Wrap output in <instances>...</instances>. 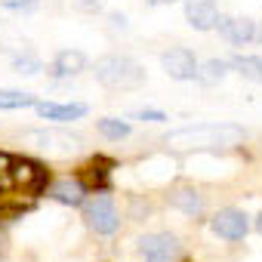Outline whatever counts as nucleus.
Segmentation results:
<instances>
[{
	"instance_id": "nucleus-1",
	"label": "nucleus",
	"mask_w": 262,
	"mask_h": 262,
	"mask_svg": "<svg viewBox=\"0 0 262 262\" xmlns=\"http://www.w3.org/2000/svg\"><path fill=\"white\" fill-rule=\"evenodd\" d=\"M247 142V129L234 120H204V123H185L164 136V145L173 151H219V148H237Z\"/></svg>"
},
{
	"instance_id": "nucleus-2",
	"label": "nucleus",
	"mask_w": 262,
	"mask_h": 262,
	"mask_svg": "<svg viewBox=\"0 0 262 262\" xmlns=\"http://www.w3.org/2000/svg\"><path fill=\"white\" fill-rule=\"evenodd\" d=\"M53 182V173L47 164L13 155V151H0V194L7 198H43Z\"/></svg>"
},
{
	"instance_id": "nucleus-3",
	"label": "nucleus",
	"mask_w": 262,
	"mask_h": 262,
	"mask_svg": "<svg viewBox=\"0 0 262 262\" xmlns=\"http://www.w3.org/2000/svg\"><path fill=\"white\" fill-rule=\"evenodd\" d=\"M93 74H96V80H99L105 90H120V93L139 90V86H145V80H148L145 65H142L139 59H133V56H126V53H108V56L96 59Z\"/></svg>"
},
{
	"instance_id": "nucleus-4",
	"label": "nucleus",
	"mask_w": 262,
	"mask_h": 262,
	"mask_svg": "<svg viewBox=\"0 0 262 262\" xmlns=\"http://www.w3.org/2000/svg\"><path fill=\"white\" fill-rule=\"evenodd\" d=\"M80 210H83V222H86V228L93 234L111 237V234L120 231V213H117V204H114V198L108 191H93L80 204Z\"/></svg>"
},
{
	"instance_id": "nucleus-5",
	"label": "nucleus",
	"mask_w": 262,
	"mask_h": 262,
	"mask_svg": "<svg viewBox=\"0 0 262 262\" xmlns=\"http://www.w3.org/2000/svg\"><path fill=\"white\" fill-rule=\"evenodd\" d=\"M25 142H31L34 148H40L47 155H56V158H71V155H77L83 148V136L65 129L62 123L59 126H47V129H28Z\"/></svg>"
},
{
	"instance_id": "nucleus-6",
	"label": "nucleus",
	"mask_w": 262,
	"mask_h": 262,
	"mask_svg": "<svg viewBox=\"0 0 262 262\" xmlns=\"http://www.w3.org/2000/svg\"><path fill=\"white\" fill-rule=\"evenodd\" d=\"M210 231L225 244H237L250 234V216L237 207H222L210 216Z\"/></svg>"
},
{
	"instance_id": "nucleus-7",
	"label": "nucleus",
	"mask_w": 262,
	"mask_h": 262,
	"mask_svg": "<svg viewBox=\"0 0 262 262\" xmlns=\"http://www.w3.org/2000/svg\"><path fill=\"white\" fill-rule=\"evenodd\" d=\"M139 253L145 262H179L182 259V244L176 234L170 231H151V234H142L139 241Z\"/></svg>"
},
{
	"instance_id": "nucleus-8",
	"label": "nucleus",
	"mask_w": 262,
	"mask_h": 262,
	"mask_svg": "<svg viewBox=\"0 0 262 262\" xmlns=\"http://www.w3.org/2000/svg\"><path fill=\"white\" fill-rule=\"evenodd\" d=\"M161 68H164V74H167L170 80L188 83V80H194V74H198V56H194V50H188V47H170V50L161 53Z\"/></svg>"
},
{
	"instance_id": "nucleus-9",
	"label": "nucleus",
	"mask_w": 262,
	"mask_h": 262,
	"mask_svg": "<svg viewBox=\"0 0 262 262\" xmlns=\"http://www.w3.org/2000/svg\"><path fill=\"white\" fill-rule=\"evenodd\" d=\"M213 31H219V37L228 47L256 43V19H250V16H219Z\"/></svg>"
},
{
	"instance_id": "nucleus-10",
	"label": "nucleus",
	"mask_w": 262,
	"mask_h": 262,
	"mask_svg": "<svg viewBox=\"0 0 262 262\" xmlns=\"http://www.w3.org/2000/svg\"><path fill=\"white\" fill-rule=\"evenodd\" d=\"M37 117L40 120H50V123H74V120H83L90 114V105L86 102H37L34 105Z\"/></svg>"
},
{
	"instance_id": "nucleus-11",
	"label": "nucleus",
	"mask_w": 262,
	"mask_h": 262,
	"mask_svg": "<svg viewBox=\"0 0 262 262\" xmlns=\"http://www.w3.org/2000/svg\"><path fill=\"white\" fill-rule=\"evenodd\" d=\"M114 170H117V161H114V158H108V155H93L90 164L83 167L80 179H83V185L90 188V194H93V191H111V176H114Z\"/></svg>"
},
{
	"instance_id": "nucleus-12",
	"label": "nucleus",
	"mask_w": 262,
	"mask_h": 262,
	"mask_svg": "<svg viewBox=\"0 0 262 262\" xmlns=\"http://www.w3.org/2000/svg\"><path fill=\"white\" fill-rule=\"evenodd\" d=\"M182 13H185V22L194 31H201V34L213 31L216 22H219V16H222L219 13V0H185Z\"/></svg>"
},
{
	"instance_id": "nucleus-13",
	"label": "nucleus",
	"mask_w": 262,
	"mask_h": 262,
	"mask_svg": "<svg viewBox=\"0 0 262 262\" xmlns=\"http://www.w3.org/2000/svg\"><path fill=\"white\" fill-rule=\"evenodd\" d=\"M47 198L56 201V204H62V207H80V204L90 198V188L83 185L80 176H74V179L65 176V179H53V182H50Z\"/></svg>"
},
{
	"instance_id": "nucleus-14",
	"label": "nucleus",
	"mask_w": 262,
	"mask_h": 262,
	"mask_svg": "<svg viewBox=\"0 0 262 262\" xmlns=\"http://www.w3.org/2000/svg\"><path fill=\"white\" fill-rule=\"evenodd\" d=\"M80 71H86V53L74 50V47L59 50L53 56V62H50V77H56V80H71Z\"/></svg>"
},
{
	"instance_id": "nucleus-15",
	"label": "nucleus",
	"mask_w": 262,
	"mask_h": 262,
	"mask_svg": "<svg viewBox=\"0 0 262 262\" xmlns=\"http://www.w3.org/2000/svg\"><path fill=\"white\" fill-rule=\"evenodd\" d=\"M170 207L179 210V213H185L188 219H201L207 204H204V194L194 185H179V188L170 191Z\"/></svg>"
},
{
	"instance_id": "nucleus-16",
	"label": "nucleus",
	"mask_w": 262,
	"mask_h": 262,
	"mask_svg": "<svg viewBox=\"0 0 262 262\" xmlns=\"http://www.w3.org/2000/svg\"><path fill=\"white\" fill-rule=\"evenodd\" d=\"M228 68H231L237 77L250 80V83H262V56H253V53H234V56L228 59Z\"/></svg>"
},
{
	"instance_id": "nucleus-17",
	"label": "nucleus",
	"mask_w": 262,
	"mask_h": 262,
	"mask_svg": "<svg viewBox=\"0 0 262 262\" xmlns=\"http://www.w3.org/2000/svg\"><path fill=\"white\" fill-rule=\"evenodd\" d=\"M228 59H207V62H198V74L194 80L201 86H219L225 77H228Z\"/></svg>"
},
{
	"instance_id": "nucleus-18",
	"label": "nucleus",
	"mask_w": 262,
	"mask_h": 262,
	"mask_svg": "<svg viewBox=\"0 0 262 262\" xmlns=\"http://www.w3.org/2000/svg\"><path fill=\"white\" fill-rule=\"evenodd\" d=\"M96 129H99V136L105 142H123V139L133 136V123L120 120V117H99L96 120Z\"/></svg>"
},
{
	"instance_id": "nucleus-19",
	"label": "nucleus",
	"mask_w": 262,
	"mask_h": 262,
	"mask_svg": "<svg viewBox=\"0 0 262 262\" xmlns=\"http://www.w3.org/2000/svg\"><path fill=\"white\" fill-rule=\"evenodd\" d=\"M37 102L40 99L25 90H0V111H25V108H34Z\"/></svg>"
},
{
	"instance_id": "nucleus-20",
	"label": "nucleus",
	"mask_w": 262,
	"mask_h": 262,
	"mask_svg": "<svg viewBox=\"0 0 262 262\" xmlns=\"http://www.w3.org/2000/svg\"><path fill=\"white\" fill-rule=\"evenodd\" d=\"M10 68H13L16 74L34 77V74H40V71H43V62H40V56H37L34 50H22V53H16V56L10 59Z\"/></svg>"
},
{
	"instance_id": "nucleus-21",
	"label": "nucleus",
	"mask_w": 262,
	"mask_h": 262,
	"mask_svg": "<svg viewBox=\"0 0 262 262\" xmlns=\"http://www.w3.org/2000/svg\"><path fill=\"white\" fill-rule=\"evenodd\" d=\"M126 120H142V123H164V120H170L167 117V111H161V108H139V111H129V117Z\"/></svg>"
},
{
	"instance_id": "nucleus-22",
	"label": "nucleus",
	"mask_w": 262,
	"mask_h": 262,
	"mask_svg": "<svg viewBox=\"0 0 262 262\" xmlns=\"http://www.w3.org/2000/svg\"><path fill=\"white\" fill-rule=\"evenodd\" d=\"M0 7L7 13H19V16H28L40 7V0H0Z\"/></svg>"
},
{
	"instance_id": "nucleus-23",
	"label": "nucleus",
	"mask_w": 262,
	"mask_h": 262,
	"mask_svg": "<svg viewBox=\"0 0 262 262\" xmlns=\"http://www.w3.org/2000/svg\"><path fill=\"white\" fill-rule=\"evenodd\" d=\"M111 25L120 28V31H126V16H117V13H114V16H111Z\"/></svg>"
},
{
	"instance_id": "nucleus-24",
	"label": "nucleus",
	"mask_w": 262,
	"mask_h": 262,
	"mask_svg": "<svg viewBox=\"0 0 262 262\" xmlns=\"http://www.w3.org/2000/svg\"><path fill=\"white\" fill-rule=\"evenodd\" d=\"M148 7H170V4H176V0H145Z\"/></svg>"
},
{
	"instance_id": "nucleus-25",
	"label": "nucleus",
	"mask_w": 262,
	"mask_h": 262,
	"mask_svg": "<svg viewBox=\"0 0 262 262\" xmlns=\"http://www.w3.org/2000/svg\"><path fill=\"white\" fill-rule=\"evenodd\" d=\"M7 250H10V244H7V237H4V234H0V259L7 256Z\"/></svg>"
},
{
	"instance_id": "nucleus-26",
	"label": "nucleus",
	"mask_w": 262,
	"mask_h": 262,
	"mask_svg": "<svg viewBox=\"0 0 262 262\" xmlns=\"http://www.w3.org/2000/svg\"><path fill=\"white\" fill-rule=\"evenodd\" d=\"M256 43H262V22H256Z\"/></svg>"
},
{
	"instance_id": "nucleus-27",
	"label": "nucleus",
	"mask_w": 262,
	"mask_h": 262,
	"mask_svg": "<svg viewBox=\"0 0 262 262\" xmlns=\"http://www.w3.org/2000/svg\"><path fill=\"white\" fill-rule=\"evenodd\" d=\"M253 225H256V231L262 234V210H259V216H256V222H253Z\"/></svg>"
},
{
	"instance_id": "nucleus-28",
	"label": "nucleus",
	"mask_w": 262,
	"mask_h": 262,
	"mask_svg": "<svg viewBox=\"0 0 262 262\" xmlns=\"http://www.w3.org/2000/svg\"><path fill=\"white\" fill-rule=\"evenodd\" d=\"M83 7H99V0H83Z\"/></svg>"
}]
</instances>
